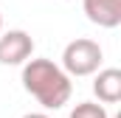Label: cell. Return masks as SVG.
I'll return each instance as SVG.
<instances>
[{
	"label": "cell",
	"instance_id": "obj_1",
	"mask_svg": "<svg viewBox=\"0 0 121 118\" xmlns=\"http://www.w3.org/2000/svg\"><path fill=\"white\" fill-rule=\"evenodd\" d=\"M23 87L45 110H59L73 96L70 76L51 59H26L23 62Z\"/></svg>",
	"mask_w": 121,
	"mask_h": 118
},
{
	"label": "cell",
	"instance_id": "obj_2",
	"mask_svg": "<svg viewBox=\"0 0 121 118\" xmlns=\"http://www.w3.org/2000/svg\"><path fill=\"white\" fill-rule=\"evenodd\" d=\"M101 59H104L101 45L87 39V37H79V39L65 45V51H62V70L68 76H93L101 67Z\"/></svg>",
	"mask_w": 121,
	"mask_h": 118
},
{
	"label": "cell",
	"instance_id": "obj_3",
	"mask_svg": "<svg viewBox=\"0 0 121 118\" xmlns=\"http://www.w3.org/2000/svg\"><path fill=\"white\" fill-rule=\"evenodd\" d=\"M34 54V39L28 31L14 28V31H0V65H23Z\"/></svg>",
	"mask_w": 121,
	"mask_h": 118
},
{
	"label": "cell",
	"instance_id": "obj_4",
	"mask_svg": "<svg viewBox=\"0 0 121 118\" xmlns=\"http://www.w3.org/2000/svg\"><path fill=\"white\" fill-rule=\"evenodd\" d=\"M87 20L101 28H118L121 25V0H85Z\"/></svg>",
	"mask_w": 121,
	"mask_h": 118
},
{
	"label": "cell",
	"instance_id": "obj_5",
	"mask_svg": "<svg viewBox=\"0 0 121 118\" xmlns=\"http://www.w3.org/2000/svg\"><path fill=\"white\" fill-rule=\"evenodd\" d=\"M93 93H96V98H99L101 104H116V101H121V70L118 67L96 70Z\"/></svg>",
	"mask_w": 121,
	"mask_h": 118
},
{
	"label": "cell",
	"instance_id": "obj_6",
	"mask_svg": "<svg viewBox=\"0 0 121 118\" xmlns=\"http://www.w3.org/2000/svg\"><path fill=\"white\" fill-rule=\"evenodd\" d=\"M68 118H110V115H107L104 104H96V101H79V104L70 110Z\"/></svg>",
	"mask_w": 121,
	"mask_h": 118
},
{
	"label": "cell",
	"instance_id": "obj_7",
	"mask_svg": "<svg viewBox=\"0 0 121 118\" xmlns=\"http://www.w3.org/2000/svg\"><path fill=\"white\" fill-rule=\"evenodd\" d=\"M23 118H48L45 113H28V115H23Z\"/></svg>",
	"mask_w": 121,
	"mask_h": 118
},
{
	"label": "cell",
	"instance_id": "obj_8",
	"mask_svg": "<svg viewBox=\"0 0 121 118\" xmlns=\"http://www.w3.org/2000/svg\"><path fill=\"white\" fill-rule=\"evenodd\" d=\"M0 31H3V17H0Z\"/></svg>",
	"mask_w": 121,
	"mask_h": 118
}]
</instances>
